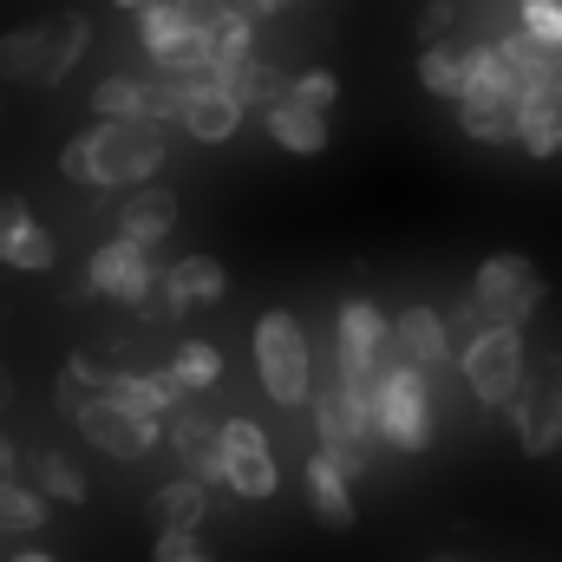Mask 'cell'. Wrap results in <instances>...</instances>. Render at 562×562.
Wrapping results in <instances>:
<instances>
[{"label": "cell", "instance_id": "cell-7", "mask_svg": "<svg viewBox=\"0 0 562 562\" xmlns=\"http://www.w3.org/2000/svg\"><path fill=\"white\" fill-rule=\"evenodd\" d=\"M314 431H321V451H334L340 464H347V477H360L367 471V458H373V413H367V393L360 386H314Z\"/></svg>", "mask_w": 562, "mask_h": 562}, {"label": "cell", "instance_id": "cell-28", "mask_svg": "<svg viewBox=\"0 0 562 562\" xmlns=\"http://www.w3.org/2000/svg\"><path fill=\"white\" fill-rule=\"evenodd\" d=\"M33 491H40L46 504H86V497H92L86 471H79L66 451H40V458H33Z\"/></svg>", "mask_w": 562, "mask_h": 562}, {"label": "cell", "instance_id": "cell-22", "mask_svg": "<svg viewBox=\"0 0 562 562\" xmlns=\"http://www.w3.org/2000/svg\"><path fill=\"white\" fill-rule=\"evenodd\" d=\"M517 92H464L458 99V125L477 144H517Z\"/></svg>", "mask_w": 562, "mask_h": 562}, {"label": "cell", "instance_id": "cell-13", "mask_svg": "<svg viewBox=\"0 0 562 562\" xmlns=\"http://www.w3.org/2000/svg\"><path fill=\"white\" fill-rule=\"evenodd\" d=\"M0 262H7V269H20V276H46V269L59 262V249H53L46 223H40L20 196H0Z\"/></svg>", "mask_w": 562, "mask_h": 562}, {"label": "cell", "instance_id": "cell-35", "mask_svg": "<svg viewBox=\"0 0 562 562\" xmlns=\"http://www.w3.org/2000/svg\"><path fill=\"white\" fill-rule=\"evenodd\" d=\"M150 562H216V550L203 543V530H157Z\"/></svg>", "mask_w": 562, "mask_h": 562}, {"label": "cell", "instance_id": "cell-36", "mask_svg": "<svg viewBox=\"0 0 562 562\" xmlns=\"http://www.w3.org/2000/svg\"><path fill=\"white\" fill-rule=\"evenodd\" d=\"M451 26H458V0H431L419 20V40L425 46H438V40H451Z\"/></svg>", "mask_w": 562, "mask_h": 562}, {"label": "cell", "instance_id": "cell-20", "mask_svg": "<svg viewBox=\"0 0 562 562\" xmlns=\"http://www.w3.org/2000/svg\"><path fill=\"white\" fill-rule=\"evenodd\" d=\"M262 125H269V138H276L288 157H321V150L334 144V125H327V112H307V105H294L288 92H281L276 105L262 112Z\"/></svg>", "mask_w": 562, "mask_h": 562}, {"label": "cell", "instance_id": "cell-11", "mask_svg": "<svg viewBox=\"0 0 562 562\" xmlns=\"http://www.w3.org/2000/svg\"><path fill=\"white\" fill-rule=\"evenodd\" d=\"M72 419H79V431H86L105 458H144V451H157V438H164V419H144V413L105 400V393H99L92 406H79Z\"/></svg>", "mask_w": 562, "mask_h": 562}, {"label": "cell", "instance_id": "cell-12", "mask_svg": "<svg viewBox=\"0 0 562 562\" xmlns=\"http://www.w3.org/2000/svg\"><path fill=\"white\" fill-rule=\"evenodd\" d=\"M243 119H249V112L236 105V92H229L223 79H210V72L183 79V112H177V125L196 144H229L243 132Z\"/></svg>", "mask_w": 562, "mask_h": 562}, {"label": "cell", "instance_id": "cell-1", "mask_svg": "<svg viewBox=\"0 0 562 562\" xmlns=\"http://www.w3.org/2000/svg\"><path fill=\"white\" fill-rule=\"evenodd\" d=\"M164 125L150 119H99L92 132L59 150V177L86 183V190H138L164 170Z\"/></svg>", "mask_w": 562, "mask_h": 562}, {"label": "cell", "instance_id": "cell-24", "mask_svg": "<svg viewBox=\"0 0 562 562\" xmlns=\"http://www.w3.org/2000/svg\"><path fill=\"white\" fill-rule=\"evenodd\" d=\"M249 53H256V13H243V7L210 13V79H223V72L243 66Z\"/></svg>", "mask_w": 562, "mask_h": 562}, {"label": "cell", "instance_id": "cell-15", "mask_svg": "<svg viewBox=\"0 0 562 562\" xmlns=\"http://www.w3.org/2000/svg\"><path fill=\"white\" fill-rule=\"evenodd\" d=\"M157 294H164V307H157V314L210 307V301H223V294H229V269H223L216 256H177V262L157 276Z\"/></svg>", "mask_w": 562, "mask_h": 562}, {"label": "cell", "instance_id": "cell-8", "mask_svg": "<svg viewBox=\"0 0 562 562\" xmlns=\"http://www.w3.org/2000/svg\"><path fill=\"white\" fill-rule=\"evenodd\" d=\"M216 445H223V491H236L243 504H262L281 491V464L276 445L256 419H223L216 425Z\"/></svg>", "mask_w": 562, "mask_h": 562}, {"label": "cell", "instance_id": "cell-10", "mask_svg": "<svg viewBox=\"0 0 562 562\" xmlns=\"http://www.w3.org/2000/svg\"><path fill=\"white\" fill-rule=\"evenodd\" d=\"M517 445H524V458H550L562 445V360L530 367V380L517 393Z\"/></svg>", "mask_w": 562, "mask_h": 562}, {"label": "cell", "instance_id": "cell-16", "mask_svg": "<svg viewBox=\"0 0 562 562\" xmlns=\"http://www.w3.org/2000/svg\"><path fill=\"white\" fill-rule=\"evenodd\" d=\"M386 353H400L406 367H419V373H438L445 360H451V321L438 314V307H400L393 314V347Z\"/></svg>", "mask_w": 562, "mask_h": 562}, {"label": "cell", "instance_id": "cell-26", "mask_svg": "<svg viewBox=\"0 0 562 562\" xmlns=\"http://www.w3.org/2000/svg\"><path fill=\"white\" fill-rule=\"evenodd\" d=\"M223 86L236 92V105H243V112H269L281 92H288V79H281L269 59H256V53H249L243 66H229V72H223Z\"/></svg>", "mask_w": 562, "mask_h": 562}, {"label": "cell", "instance_id": "cell-17", "mask_svg": "<svg viewBox=\"0 0 562 562\" xmlns=\"http://www.w3.org/2000/svg\"><path fill=\"white\" fill-rule=\"evenodd\" d=\"M301 491H307V510L327 524V530H353V477L334 451L314 445V458L301 464Z\"/></svg>", "mask_w": 562, "mask_h": 562}, {"label": "cell", "instance_id": "cell-30", "mask_svg": "<svg viewBox=\"0 0 562 562\" xmlns=\"http://www.w3.org/2000/svg\"><path fill=\"white\" fill-rule=\"evenodd\" d=\"M40 46H46V20L40 26H13V33H0V86H33V72H40Z\"/></svg>", "mask_w": 562, "mask_h": 562}, {"label": "cell", "instance_id": "cell-6", "mask_svg": "<svg viewBox=\"0 0 562 562\" xmlns=\"http://www.w3.org/2000/svg\"><path fill=\"white\" fill-rule=\"evenodd\" d=\"M386 347H393V314L380 301H367V294L340 301V314H334V380L367 393V380L386 360Z\"/></svg>", "mask_w": 562, "mask_h": 562}, {"label": "cell", "instance_id": "cell-3", "mask_svg": "<svg viewBox=\"0 0 562 562\" xmlns=\"http://www.w3.org/2000/svg\"><path fill=\"white\" fill-rule=\"evenodd\" d=\"M256 380H262V393L276 400L281 413L307 406L314 386H321V373H314V340H307V327H301L288 307H269V314L256 321Z\"/></svg>", "mask_w": 562, "mask_h": 562}, {"label": "cell", "instance_id": "cell-38", "mask_svg": "<svg viewBox=\"0 0 562 562\" xmlns=\"http://www.w3.org/2000/svg\"><path fill=\"white\" fill-rule=\"evenodd\" d=\"M7 400H13V373L0 367V406H7Z\"/></svg>", "mask_w": 562, "mask_h": 562}, {"label": "cell", "instance_id": "cell-27", "mask_svg": "<svg viewBox=\"0 0 562 562\" xmlns=\"http://www.w3.org/2000/svg\"><path fill=\"white\" fill-rule=\"evenodd\" d=\"M105 380H112V367H99L92 353H72V360L59 367V380H53V406H59V413H79V406H92V400L105 393Z\"/></svg>", "mask_w": 562, "mask_h": 562}, {"label": "cell", "instance_id": "cell-2", "mask_svg": "<svg viewBox=\"0 0 562 562\" xmlns=\"http://www.w3.org/2000/svg\"><path fill=\"white\" fill-rule=\"evenodd\" d=\"M367 413H373V438L393 451H425L431 445V373L406 367L400 353H386L367 380Z\"/></svg>", "mask_w": 562, "mask_h": 562}, {"label": "cell", "instance_id": "cell-40", "mask_svg": "<svg viewBox=\"0 0 562 562\" xmlns=\"http://www.w3.org/2000/svg\"><path fill=\"white\" fill-rule=\"evenodd\" d=\"M112 7H125V13H144V7H150V0H112Z\"/></svg>", "mask_w": 562, "mask_h": 562}, {"label": "cell", "instance_id": "cell-21", "mask_svg": "<svg viewBox=\"0 0 562 562\" xmlns=\"http://www.w3.org/2000/svg\"><path fill=\"white\" fill-rule=\"evenodd\" d=\"M86 46H92V20H86V13H59V20H46V46H40V72H33V86H59V79L86 59Z\"/></svg>", "mask_w": 562, "mask_h": 562}, {"label": "cell", "instance_id": "cell-41", "mask_svg": "<svg viewBox=\"0 0 562 562\" xmlns=\"http://www.w3.org/2000/svg\"><path fill=\"white\" fill-rule=\"evenodd\" d=\"M438 562H458V557H438Z\"/></svg>", "mask_w": 562, "mask_h": 562}, {"label": "cell", "instance_id": "cell-37", "mask_svg": "<svg viewBox=\"0 0 562 562\" xmlns=\"http://www.w3.org/2000/svg\"><path fill=\"white\" fill-rule=\"evenodd\" d=\"M13 464H20V458H13V445H7V431H0V477H13Z\"/></svg>", "mask_w": 562, "mask_h": 562}, {"label": "cell", "instance_id": "cell-29", "mask_svg": "<svg viewBox=\"0 0 562 562\" xmlns=\"http://www.w3.org/2000/svg\"><path fill=\"white\" fill-rule=\"evenodd\" d=\"M170 380H177L183 393H210V386L223 380V347H216V340H183V347L170 353Z\"/></svg>", "mask_w": 562, "mask_h": 562}, {"label": "cell", "instance_id": "cell-31", "mask_svg": "<svg viewBox=\"0 0 562 562\" xmlns=\"http://www.w3.org/2000/svg\"><path fill=\"white\" fill-rule=\"evenodd\" d=\"M0 530H13V537H33V530H46V497H40L33 484H13V477H0Z\"/></svg>", "mask_w": 562, "mask_h": 562}, {"label": "cell", "instance_id": "cell-5", "mask_svg": "<svg viewBox=\"0 0 562 562\" xmlns=\"http://www.w3.org/2000/svg\"><path fill=\"white\" fill-rule=\"evenodd\" d=\"M543 294H550V281H543V269H537L530 256L497 249V256H484L477 276H471V314H477V321H497V327H524V321L543 307Z\"/></svg>", "mask_w": 562, "mask_h": 562}, {"label": "cell", "instance_id": "cell-39", "mask_svg": "<svg viewBox=\"0 0 562 562\" xmlns=\"http://www.w3.org/2000/svg\"><path fill=\"white\" fill-rule=\"evenodd\" d=\"M13 562H53V557H46V550H20Z\"/></svg>", "mask_w": 562, "mask_h": 562}, {"label": "cell", "instance_id": "cell-32", "mask_svg": "<svg viewBox=\"0 0 562 562\" xmlns=\"http://www.w3.org/2000/svg\"><path fill=\"white\" fill-rule=\"evenodd\" d=\"M92 112L99 119H144V79H132V72L99 79L92 86Z\"/></svg>", "mask_w": 562, "mask_h": 562}, {"label": "cell", "instance_id": "cell-34", "mask_svg": "<svg viewBox=\"0 0 562 562\" xmlns=\"http://www.w3.org/2000/svg\"><path fill=\"white\" fill-rule=\"evenodd\" d=\"M288 99L307 105V112H334V105H340V79H334L327 66H307V72L288 79Z\"/></svg>", "mask_w": 562, "mask_h": 562}, {"label": "cell", "instance_id": "cell-14", "mask_svg": "<svg viewBox=\"0 0 562 562\" xmlns=\"http://www.w3.org/2000/svg\"><path fill=\"white\" fill-rule=\"evenodd\" d=\"M164 438L177 445V458H183V477H196V484L223 491V445H216V425L203 419L190 400H183L177 413H164Z\"/></svg>", "mask_w": 562, "mask_h": 562}, {"label": "cell", "instance_id": "cell-18", "mask_svg": "<svg viewBox=\"0 0 562 562\" xmlns=\"http://www.w3.org/2000/svg\"><path fill=\"white\" fill-rule=\"evenodd\" d=\"M170 229H177V190H164V183H138V190H125V203H119V236H125V243L157 249Z\"/></svg>", "mask_w": 562, "mask_h": 562}, {"label": "cell", "instance_id": "cell-9", "mask_svg": "<svg viewBox=\"0 0 562 562\" xmlns=\"http://www.w3.org/2000/svg\"><path fill=\"white\" fill-rule=\"evenodd\" d=\"M86 281H92V294H105V301H119V307H144V301L157 294V262H150V249L112 236V243L92 249Z\"/></svg>", "mask_w": 562, "mask_h": 562}, {"label": "cell", "instance_id": "cell-23", "mask_svg": "<svg viewBox=\"0 0 562 562\" xmlns=\"http://www.w3.org/2000/svg\"><path fill=\"white\" fill-rule=\"evenodd\" d=\"M419 86L431 99H464V86H471V46L464 40H438V46H425L419 53Z\"/></svg>", "mask_w": 562, "mask_h": 562}, {"label": "cell", "instance_id": "cell-33", "mask_svg": "<svg viewBox=\"0 0 562 562\" xmlns=\"http://www.w3.org/2000/svg\"><path fill=\"white\" fill-rule=\"evenodd\" d=\"M517 33H530L537 46L562 53V0H517Z\"/></svg>", "mask_w": 562, "mask_h": 562}, {"label": "cell", "instance_id": "cell-19", "mask_svg": "<svg viewBox=\"0 0 562 562\" xmlns=\"http://www.w3.org/2000/svg\"><path fill=\"white\" fill-rule=\"evenodd\" d=\"M517 150L524 157H557L562 150V86L557 79L524 92V105H517Z\"/></svg>", "mask_w": 562, "mask_h": 562}, {"label": "cell", "instance_id": "cell-4", "mask_svg": "<svg viewBox=\"0 0 562 562\" xmlns=\"http://www.w3.org/2000/svg\"><path fill=\"white\" fill-rule=\"evenodd\" d=\"M458 373H464V386H471V400H477L484 413L517 406V393H524V380H530V340H524V327L484 321V327L464 340Z\"/></svg>", "mask_w": 562, "mask_h": 562}, {"label": "cell", "instance_id": "cell-25", "mask_svg": "<svg viewBox=\"0 0 562 562\" xmlns=\"http://www.w3.org/2000/svg\"><path fill=\"white\" fill-rule=\"evenodd\" d=\"M150 517H157V530H203L210 524V484H196V477L164 484L150 497Z\"/></svg>", "mask_w": 562, "mask_h": 562}]
</instances>
